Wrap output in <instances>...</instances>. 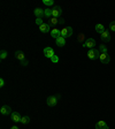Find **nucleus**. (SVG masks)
Returning <instances> with one entry per match:
<instances>
[{"mask_svg": "<svg viewBox=\"0 0 115 129\" xmlns=\"http://www.w3.org/2000/svg\"><path fill=\"white\" fill-rule=\"evenodd\" d=\"M88 56H89V59H91V60H96L98 59L100 56V52L99 50H96V48H91V50H89L88 52Z\"/></svg>", "mask_w": 115, "mask_h": 129, "instance_id": "nucleus-1", "label": "nucleus"}, {"mask_svg": "<svg viewBox=\"0 0 115 129\" xmlns=\"http://www.w3.org/2000/svg\"><path fill=\"white\" fill-rule=\"evenodd\" d=\"M59 98H60V94H56V96H50L47 98V100H46V103H47L48 106L53 107V106H55V105L58 104V100H59Z\"/></svg>", "mask_w": 115, "mask_h": 129, "instance_id": "nucleus-2", "label": "nucleus"}, {"mask_svg": "<svg viewBox=\"0 0 115 129\" xmlns=\"http://www.w3.org/2000/svg\"><path fill=\"white\" fill-rule=\"evenodd\" d=\"M72 35V28L71 27H67V28H62L61 30V37L63 38H68Z\"/></svg>", "mask_w": 115, "mask_h": 129, "instance_id": "nucleus-3", "label": "nucleus"}, {"mask_svg": "<svg viewBox=\"0 0 115 129\" xmlns=\"http://www.w3.org/2000/svg\"><path fill=\"white\" fill-rule=\"evenodd\" d=\"M62 15V8L60 6H54L52 8V16L53 17H61Z\"/></svg>", "mask_w": 115, "mask_h": 129, "instance_id": "nucleus-4", "label": "nucleus"}, {"mask_svg": "<svg viewBox=\"0 0 115 129\" xmlns=\"http://www.w3.org/2000/svg\"><path fill=\"white\" fill-rule=\"evenodd\" d=\"M64 23V20L61 19V17H53L52 16L50 19V25H56V24H63Z\"/></svg>", "mask_w": 115, "mask_h": 129, "instance_id": "nucleus-5", "label": "nucleus"}, {"mask_svg": "<svg viewBox=\"0 0 115 129\" xmlns=\"http://www.w3.org/2000/svg\"><path fill=\"white\" fill-rule=\"evenodd\" d=\"M0 113L3 114V115H12V108L11 106H8V105H4L3 107L0 108Z\"/></svg>", "mask_w": 115, "mask_h": 129, "instance_id": "nucleus-6", "label": "nucleus"}, {"mask_svg": "<svg viewBox=\"0 0 115 129\" xmlns=\"http://www.w3.org/2000/svg\"><path fill=\"white\" fill-rule=\"evenodd\" d=\"M44 55L46 56V58H50V59H52L54 56V51L53 48L50 47V46H47V47L44 48Z\"/></svg>", "mask_w": 115, "mask_h": 129, "instance_id": "nucleus-7", "label": "nucleus"}, {"mask_svg": "<svg viewBox=\"0 0 115 129\" xmlns=\"http://www.w3.org/2000/svg\"><path fill=\"white\" fill-rule=\"evenodd\" d=\"M99 60L102 62V63L107 64L108 62L110 61V56L108 55V53H100V56H99Z\"/></svg>", "mask_w": 115, "mask_h": 129, "instance_id": "nucleus-8", "label": "nucleus"}, {"mask_svg": "<svg viewBox=\"0 0 115 129\" xmlns=\"http://www.w3.org/2000/svg\"><path fill=\"white\" fill-rule=\"evenodd\" d=\"M33 13H35V15L37 16L38 19H43L44 16H45V9H42V8L38 7L33 11Z\"/></svg>", "mask_w": 115, "mask_h": 129, "instance_id": "nucleus-9", "label": "nucleus"}, {"mask_svg": "<svg viewBox=\"0 0 115 129\" xmlns=\"http://www.w3.org/2000/svg\"><path fill=\"white\" fill-rule=\"evenodd\" d=\"M96 45V40L93 39V38H89V39H86V42L84 43V47H88V48H93V46Z\"/></svg>", "mask_w": 115, "mask_h": 129, "instance_id": "nucleus-10", "label": "nucleus"}, {"mask_svg": "<svg viewBox=\"0 0 115 129\" xmlns=\"http://www.w3.org/2000/svg\"><path fill=\"white\" fill-rule=\"evenodd\" d=\"M96 129H108V124L105 122V121L100 120L99 122L96 123Z\"/></svg>", "mask_w": 115, "mask_h": 129, "instance_id": "nucleus-11", "label": "nucleus"}, {"mask_svg": "<svg viewBox=\"0 0 115 129\" xmlns=\"http://www.w3.org/2000/svg\"><path fill=\"white\" fill-rule=\"evenodd\" d=\"M12 120L14 121V122H21V119L22 116L20 115V113L19 112H13L12 113Z\"/></svg>", "mask_w": 115, "mask_h": 129, "instance_id": "nucleus-12", "label": "nucleus"}, {"mask_svg": "<svg viewBox=\"0 0 115 129\" xmlns=\"http://www.w3.org/2000/svg\"><path fill=\"white\" fill-rule=\"evenodd\" d=\"M39 30L42 32H44V34H46V32H48L50 30H51V25H50L48 23H44L39 27Z\"/></svg>", "mask_w": 115, "mask_h": 129, "instance_id": "nucleus-13", "label": "nucleus"}, {"mask_svg": "<svg viewBox=\"0 0 115 129\" xmlns=\"http://www.w3.org/2000/svg\"><path fill=\"white\" fill-rule=\"evenodd\" d=\"M51 36L53 38H59V37H61V30H59V29H56V28H54L53 30H51Z\"/></svg>", "mask_w": 115, "mask_h": 129, "instance_id": "nucleus-14", "label": "nucleus"}, {"mask_svg": "<svg viewBox=\"0 0 115 129\" xmlns=\"http://www.w3.org/2000/svg\"><path fill=\"white\" fill-rule=\"evenodd\" d=\"M55 43H56V45L59 46V47H62V46L66 45V38H63V37L56 38V39H55Z\"/></svg>", "mask_w": 115, "mask_h": 129, "instance_id": "nucleus-15", "label": "nucleus"}, {"mask_svg": "<svg viewBox=\"0 0 115 129\" xmlns=\"http://www.w3.org/2000/svg\"><path fill=\"white\" fill-rule=\"evenodd\" d=\"M101 39L104 42H109L110 40V35H109V32H108V30H105L101 34Z\"/></svg>", "mask_w": 115, "mask_h": 129, "instance_id": "nucleus-16", "label": "nucleus"}, {"mask_svg": "<svg viewBox=\"0 0 115 129\" xmlns=\"http://www.w3.org/2000/svg\"><path fill=\"white\" fill-rule=\"evenodd\" d=\"M15 56H16V59H19L20 61H22V60L25 59V55H24V53L22 51H16L15 52Z\"/></svg>", "mask_w": 115, "mask_h": 129, "instance_id": "nucleus-17", "label": "nucleus"}, {"mask_svg": "<svg viewBox=\"0 0 115 129\" xmlns=\"http://www.w3.org/2000/svg\"><path fill=\"white\" fill-rule=\"evenodd\" d=\"M105 30H106V29H105V27L102 25V24H97V25H96V31L98 32V34H100V35H101Z\"/></svg>", "mask_w": 115, "mask_h": 129, "instance_id": "nucleus-18", "label": "nucleus"}, {"mask_svg": "<svg viewBox=\"0 0 115 129\" xmlns=\"http://www.w3.org/2000/svg\"><path fill=\"white\" fill-rule=\"evenodd\" d=\"M7 55H8V53H7V51H6V50H3V51L0 52V59H1V60L6 59V58H7Z\"/></svg>", "mask_w": 115, "mask_h": 129, "instance_id": "nucleus-19", "label": "nucleus"}, {"mask_svg": "<svg viewBox=\"0 0 115 129\" xmlns=\"http://www.w3.org/2000/svg\"><path fill=\"white\" fill-rule=\"evenodd\" d=\"M29 122H30V118H29V116H22V119H21V123L27 124V123H29Z\"/></svg>", "mask_w": 115, "mask_h": 129, "instance_id": "nucleus-20", "label": "nucleus"}, {"mask_svg": "<svg viewBox=\"0 0 115 129\" xmlns=\"http://www.w3.org/2000/svg\"><path fill=\"white\" fill-rule=\"evenodd\" d=\"M99 52L100 53H107V47H106L104 44L99 45Z\"/></svg>", "mask_w": 115, "mask_h": 129, "instance_id": "nucleus-21", "label": "nucleus"}, {"mask_svg": "<svg viewBox=\"0 0 115 129\" xmlns=\"http://www.w3.org/2000/svg\"><path fill=\"white\" fill-rule=\"evenodd\" d=\"M45 17H47V19H51V17H52V9H50V8L45 9Z\"/></svg>", "mask_w": 115, "mask_h": 129, "instance_id": "nucleus-22", "label": "nucleus"}, {"mask_svg": "<svg viewBox=\"0 0 115 129\" xmlns=\"http://www.w3.org/2000/svg\"><path fill=\"white\" fill-rule=\"evenodd\" d=\"M43 3H44V5H46V6H52L54 4V1L53 0H43Z\"/></svg>", "mask_w": 115, "mask_h": 129, "instance_id": "nucleus-23", "label": "nucleus"}, {"mask_svg": "<svg viewBox=\"0 0 115 129\" xmlns=\"http://www.w3.org/2000/svg\"><path fill=\"white\" fill-rule=\"evenodd\" d=\"M36 24H38V25H42V24H44V21H43V19H37L36 20Z\"/></svg>", "mask_w": 115, "mask_h": 129, "instance_id": "nucleus-24", "label": "nucleus"}, {"mask_svg": "<svg viewBox=\"0 0 115 129\" xmlns=\"http://www.w3.org/2000/svg\"><path fill=\"white\" fill-rule=\"evenodd\" d=\"M109 28H110V30H112V31H115V21L110 22V24H109Z\"/></svg>", "mask_w": 115, "mask_h": 129, "instance_id": "nucleus-25", "label": "nucleus"}, {"mask_svg": "<svg viewBox=\"0 0 115 129\" xmlns=\"http://www.w3.org/2000/svg\"><path fill=\"white\" fill-rule=\"evenodd\" d=\"M77 40H78V42H83V40H84V34H80V35H78Z\"/></svg>", "mask_w": 115, "mask_h": 129, "instance_id": "nucleus-26", "label": "nucleus"}, {"mask_svg": "<svg viewBox=\"0 0 115 129\" xmlns=\"http://www.w3.org/2000/svg\"><path fill=\"white\" fill-rule=\"evenodd\" d=\"M21 64H22V66H28V60H27V59L22 60V61H21Z\"/></svg>", "mask_w": 115, "mask_h": 129, "instance_id": "nucleus-27", "label": "nucleus"}, {"mask_svg": "<svg viewBox=\"0 0 115 129\" xmlns=\"http://www.w3.org/2000/svg\"><path fill=\"white\" fill-rule=\"evenodd\" d=\"M51 60H52V61H53V62H58V61H59V59H58V56H56V55H54Z\"/></svg>", "mask_w": 115, "mask_h": 129, "instance_id": "nucleus-28", "label": "nucleus"}, {"mask_svg": "<svg viewBox=\"0 0 115 129\" xmlns=\"http://www.w3.org/2000/svg\"><path fill=\"white\" fill-rule=\"evenodd\" d=\"M4 85H5V81H4V78H1V80H0V86L3 88Z\"/></svg>", "mask_w": 115, "mask_h": 129, "instance_id": "nucleus-29", "label": "nucleus"}, {"mask_svg": "<svg viewBox=\"0 0 115 129\" xmlns=\"http://www.w3.org/2000/svg\"><path fill=\"white\" fill-rule=\"evenodd\" d=\"M11 129H19V128H17V127H16V126H13Z\"/></svg>", "mask_w": 115, "mask_h": 129, "instance_id": "nucleus-30", "label": "nucleus"}]
</instances>
